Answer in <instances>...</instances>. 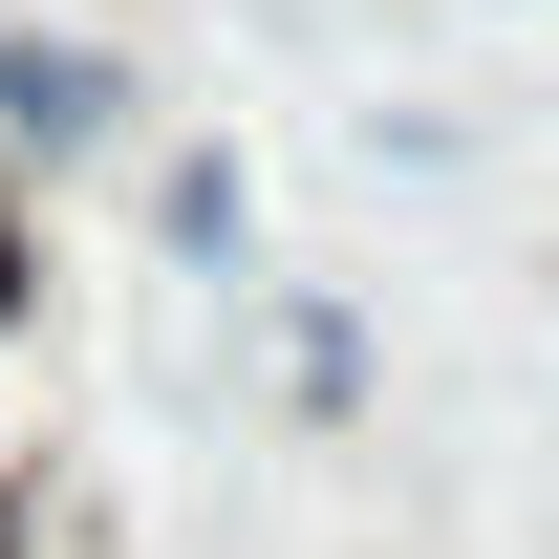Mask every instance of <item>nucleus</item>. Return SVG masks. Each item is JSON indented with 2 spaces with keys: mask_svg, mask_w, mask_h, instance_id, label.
<instances>
[{
  "mask_svg": "<svg viewBox=\"0 0 559 559\" xmlns=\"http://www.w3.org/2000/svg\"><path fill=\"white\" fill-rule=\"evenodd\" d=\"M86 151H130V66L0 22V173H86Z\"/></svg>",
  "mask_w": 559,
  "mask_h": 559,
  "instance_id": "nucleus-1",
  "label": "nucleus"
},
{
  "mask_svg": "<svg viewBox=\"0 0 559 559\" xmlns=\"http://www.w3.org/2000/svg\"><path fill=\"white\" fill-rule=\"evenodd\" d=\"M0 301H22V173H0Z\"/></svg>",
  "mask_w": 559,
  "mask_h": 559,
  "instance_id": "nucleus-2",
  "label": "nucleus"
}]
</instances>
